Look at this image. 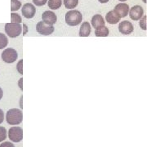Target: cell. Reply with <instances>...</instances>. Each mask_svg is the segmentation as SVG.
I'll list each match as a JSON object with an SVG mask.
<instances>
[{
    "label": "cell",
    "mask_w": 147,
    "mask_h": 147,
    "mask_svg": "<svg viewBox=\"0 0 147 147\" xmlns=\"http://www.w3.org/2000/svg\"><path fill=\"white\" fill-rule=\"evenodd\" d=\"M91 33V26L88 22L85 21L82 24L79 30V35L80 37H88Z\"/></svg>",
    "instance_id": "cell-14"
},
{
    "label": "cell",
    "mask_w": 147,
    "mask_h": 147,
    "mask_svg": "<svg viewBox=\"0 0 147 147\" xmlns=\"http://www.w3.org/2000/svg\"><path fill=\"white\" fill-rule=\"evenodd\" d=\"M3 120H4V114L3 110L0 109V124L3 122Z\"/></svg>",
    "instance_id": "cell-26"
},
{
    "label": "cell",
    "mask_w": 147,
    "mask_h": 147,
    "mask_svg": "<svg viewBox=\"0 0 147 147\" xmlns=\"http://www.w3.org/2000/svg\"><path fill=\"white\" fill-rule=\"evenodd\" d=\"M36 30L42 35H50L54 31V27L45 24L43 21H39L36 26Z\"/></svg>",
    "instance_id": "cell-6"
},
{
    "label": "cell",
    "mask_w": 147,
    "mask_h": 147,
    "mask_svg": "<svg viewBox=\"0 0 147 147\" xmlns=\"http://www.w3.org/2000/svg\"><path fill=\"white\" fill-rule=\"evenodd\" d=\"M7 138V130L4 127H0V142H3Z\"/></svg>",
    "instance_id": "cell-21"
},
{
    "label": "cell",
    "mask_w": 147,
    "mask_h": 147,
    "mask_svg": "<svg viewBox=\"0 0 147 147\" xmlns=\"http://www.w3.org/2000/svg\"><path fill=\"white\" fill-rule=\"evenodd\" d=\"M42 21L49 26H53L54 25L57 21V15L51 11H46L42 13Z\"/></svg>",
    "instance_id": "cell-9"
},
{
    "label": "cell",
    "mask_w": 147,
    "mask_h": 147,
    "mask_svg": "<svg viewBox=\"0 0 147 147\" xmlns=\"http://www.w3.org/2000/svg\"><path fill=\"white\" fill-rule=\"evenodd\" d=\"M91 22H92V26L94 27L95 29H98L100 27L105 26V20H104L103 16L99 14L93 16Z\"/></svg>",
    "instance_id": "cell-12"
},
{
    "label": "cell",
    "mask_w": 147,
    "mask_h": 147,
    "mask_svg": "<svg viewBox=\"0 0 147 147\" xmlns=\"http://www.w3.org/2000/svg\"><path fill=\"white\" fill-rule=\"evenodd\" d=\"M22 80H23V79L21 78V79H20V82H19V85H20V88H21V90H23V88H22V85H21V82H22Z\"/></svg>",
    "instance_id": "cell-29"
},
{
    "label": "cell",
    "mask_w": 147,
    "mask_h": 147,
    "mask_svg": "<svg viewBox=\"0 0 147 147\" xmlns=\"http://www.w3.org/2000/svg\"><path fill=\"white\" fill-rule=\"evenodd\" d=\"M22 64H23V60H21L18 64H17V65H16V69H17V71L19 72V73L21 74H23V69H22Z\"/></svg>",
    "instance_id": "cell-24"
},
{
    "label": "cell",
    "mask_w": 147,
    "mask_h": 147,
    "mask_svg": "<svg viewBox=\"0 0 147 147\" xmlns=\"http://www.w3.org/2000/svg\"><path fill=\"white\" fill-rule=\"evenodd\" d=\"M119 30L122 34L128 35L133 31V26L130 21H123L119 25Z\"/></svg>",
    "instance_id": "cell-11"
},
{
    "label": "cell",
    "mask_w": 147,
    "mask_h": 147,
    "mask_svg": "<svg viewBox=\"0 0 147 147\" xmlns=\"http://www.w3.org/2000/svg\"><path fill=\"white\" fill-rule=\"evenodd\" d=\"M98 1L100 2V3H108L109 0H98Z\"/></svg>",
    "instance_id": "cell-28"
},
{
    "label": "cell",
    "mask_w": 147,
    "mask_h": 147,
    "mask_svg": "<svg viewBox=\"0 0 147 147\" xmlns=\"http://www.w3.org/2000/svg\"><path fill=\"white\" fill-rule=\"evenodd\" d=\"M7 43H8V39L7 36L3 33H0V49H3L7 47Z\"/></svg>",
    "instance_id": "cell-19"
},
{
    "label": "cell",
    "mask_w": 147,
    "mask_h": 147,
    "mask_svg": "<svg viewBox=\"0 0 147 147\" xmlns=\"http://www.w3.org/2000/svg\"><path fill=\"white\" fill-rule=\"evenodd\" d=\"M129 16L131 20L133 21H138L142 18L144 15V10L141 6L136 5L133 6L129 11Z\"/></svg>",
    "instance_id": "cell-8"
},
{
    "label": "cell",
    "mask_w": 147,
    "mask_h": 147,
    "mask_svg": "<svg viewBox=\"0 0 147 147\" xmlns=\"http://www.w3.org/2000/svg\"><path fill=\"white\" fill-rule=\"evenodd\" d=\"M21 7V3L19 0H11V11H15Z\"/></svg>",
    "instance_id": "cell-18"
},
{
    "label": "cell",
    "mask_w": 147,
    "mask_h": 147,
    "mask_svg": "<svg viewBox=\"0 0 147 147\" xmlns=\"http://www.w3.org/2000/svg\"><path fill=\"white\" fill-rule=\"evenodd\" d=\"M0 147H15L14 146V145L10 142H3V143H2L1 145H0Z\"/></svg>",
    "instance_id": "cell-25"
},
{
    "label": "cell",
    "mask_w": 147,
    "mask_h": 147,
    "mask_svg": "<svg viewBox=\"0 0 147 147\" xmlns=\"http://www.w3.org/2000/svg\"><path fill=\"white\" fill-rule=\"evenodd\" d=\"M17 52L13 48H7L2 53V60L6 63H13L17 59Z\"/></svg>",
    "instance_id": "cell-4"
},
{
    "label": "cell",
    "mask_w": 147,
    "mask_h": 147,
    "mask_svg": "<svg viewBox=\"0 0 147 147\" xmlns=\"http://www.w3.org/2000/svg\"><path fill=\"white\" fill-rule=\"evenodd\" d=\"M143 2H144V3H146V0H143Z\"/></svg>",
    "instance_id": "cell-31"
},
{
    "label": "cell",
    "mask_w": 147,
    "mask_h": 147,
    "mask_svg": "<svg viewBox=\"0 0 147 147\" xmlns=\"http://www.w3.org/2000/svg\"><path fill=\"white\" fill-rule=\"evenodd\" d=\"M95 34L96 37H107L109 35V29L106 26H102L96 29Z\"/></svg>",
    "instance_id": "cell-15"
},
{
    "label": "cell",
    "mask_w": 147,
    "mask_h": 147,
    "mask_svg": "<svg viewBox=\"0 0 147 147\" xmlns=\"http://www.w3.org/2000/svg\"><path fill=\"white\" fill-rule=\"evenodd\" d=\"M47 0H33V3L38 7H41L46 4Z\"/></svg>",
    "instance_id": "cell-23"
},
{
    "label": "cell",
    "mask_w": 147,
    "mask_h": 147,
    "mask_svg": "<svg viewBox=\"0 0 147 147\" xmlns=\"http://www.w3.org/2000/svg\"><path fill=\"white\" fill-rule=\"evenodd\" d=\"M6 34L10 38H16L22 32V26L18 23H7L5 25Z\"/></svg>",
    "instance_id": "cell-3"
},
{
    "label": "cell",
    "mask_w": 147,
    "mask_h": 147,
    "mask_svg": "<svg viewBox=\"0 0 147 147\" xmlns=\"http://www.w3.org/2000/svg\"><path fill=\"white\" fill-rule=\"evenodd\" d=\"M11 23H18V24H20L22 21V19H21V16L19 14L12 12L11 14Z\"/></svg>",
    "instance_id": "cell-20"
},
{
    "label": "cell",
    "mask_w": 147,
    "mask_h": 147,
    "mask_svg": "<svg viewBox=\"0 0 147 147\" xmlns=\"http://www.w3.org/2000/svg\"><path fill=\"white\" fill-rule=\"evenodd\" d=\"M23 119V114L21 110L13 108L11 109L6 115V120L10 125H18L20 124Z\"/></svg>",
    "instance_id": "cell-1"
},
{
    "label": "cell",
    "mask_w": 147,
    "mask_h": 147,
    "mask_svg": "<svg viewBox=\"0 0 147 147\" xmlns=\"http://www.w3.org/2000/svg\"><path fill=\"white\" fill-rule=\"evenodd\" d=\"M36 12V8L32 3H26L21 8V13L27 19L33 18Z\"/></svg>",
    "instance_id": "cell-7"
},
{
    "label": "cell",
    "mask_w": 147,
    "mask_h": 147,
    "mask_svg": "<svg viewBox=\"0 0 147 147\" xmlns=\"http://www.w3.org/2000/svg\"><path fill=\"white\" fill-rule=\"evenodd\" d=\"M139 25L143 30H146V16H143V17L140 19Z\"/></svg>",
    "instance_id": "cell-22"
},
{
    "label": "cell",
    "mask_w": 147,
    "mask_h": 147,
    "mask_svg": "<svg viewBox=\"0 0 147 147\" xmlns=\"http://www.w3.org/2000/svg\"><path fill=\"white\" fill-rule=\"evenodd\" d=\"M114 11L115 12L120 18H123L127 16L129 12V6L127 3H119L115 6Z\"/></svg>",
    "instance_id": "cell-10"
},
{
    "label": "cell",
    "mask_w": 147,
    "mask_h": 147,
    "mask_svg": "<svg viewBox=\"0 0 147 147\" xmlns=\"http://www.w3.org/2000/svg\"><path fill=\"white\" fill-rule=\"evenodd\" d=\"M119 1H120V2H125L127 0H119Z\"/></svg>",
    "instance_id": "cell-30"
},
{
    "label": "cell",
    "mask_w": 147,
    "mask_h": 147,
    "mask_svg": "<svg viewBox=\"0 0 147 147\" xmlns=\"http://www.w3.org/2000/svg\"><path fill=\"white\" fill-rule=\"evenodd\" d=\"M83 16L79 11L70 10L65 14V22L70 26H75L82 22Z\"/></svg>",
    "instance_id": "cell-2"
},
{
    "label": "cell",
    "mask_w": 147,
    "mask_h": 147,
    "mask_svg": "<svg viewBox=\"0 0 147 147\" xmlns=\"http://www.w3.org/2000/svg\"><path fill=\"white\" fill-rule=\"evenodd\" d=\"M62 4L61 0H49L47 2V5L48 7L53 9V10H57L59 9Z\"/></svg>",
    "instance_id": "cell-16"
},
{
    "label": "cell",
    "mask_w": 147,
    "mask_h": 147,
    "mask_svg": "<svg viewBox=\"0 0 147 147\" xmlns=\"http://www.w3.org/2000/svg\"><path fill=\"white\" fill-rule=\"evenodd\" d=\"M8 137L11 142H20L23 139V130L20 127H11L8 131Z\"/></svg>",
    "instance_id": "cell-5"
},
{
    "label": "cell",
    "mask_w": 147,
    "mask_h": 147,
    "mask_svg": "<svg viewBox=\"0 0 147 147\" xmlns=\"http://www.w3.org/2000/svg\"><path fill=\"white\" fill-rule=\"evenodd\" d=\"M3 89L0 88V100L3 98Z\"/></svg>",
    "instance_id": "cell-27"
},
{
    "label": "cell",
    "mask_w": 147,
    "mask_h": 147,
    "mask_svg": "<svg viewBox=\"0 0 147 147\" xmlns=\"http://www.w3.org/2000/svg\"><path fill=\"white\" fill-rule=\"evenodd\" d=\"M120 17L118 16L114 11H109V12L106 14V16H105V20H106V21H107L109 24H110V25L117 24L119 21H120Z\"/></svg>",
    "instance_id": "cell-13"
},
{
    "label": "cell",
    "mask_w": 147,
    "mask_h": 147,
    "mask_svg": "<svg viewBox=\"0 0 147 147\" xmlns=\"http://www.w3.org/2000/svg\"><path fill=\"white\" fill-rule=\"evenodd\" d=\"M79 3V0H64V5L68 9L75 8Z\"/></svg>",
    "instance_id": "cell-17"
}]
</instances>
